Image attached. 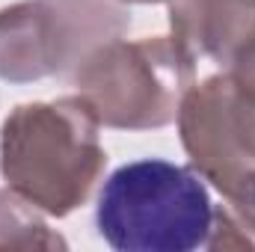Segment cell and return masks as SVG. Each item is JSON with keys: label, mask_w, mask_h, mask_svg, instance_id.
I'll list each match as a JSON object with an SVG mask.
<instances>
[{"label": "cell", "mask_w": 255, "mask_h": 252, "mask_svg": "<svg viewBox=\"0 0 255 252\" xmlns=\"http://www.w3.org/2000/svg\"><path fill=\"white\" fill-rule=\"evenodd\" d=\"M101 122L80 95L18 104L0 127V175L48 217L86 205L104 175Z\"/></svg>", "instance_id": "1"}, {"label": "cell", "mask_w": 255, "mask_h": 252, "mask_svg": "<svg viewBox=\"0 0 255 252\" xmlns=\"http://www.w3.org/2000/svg\"><path fill=\"white\" fill-rule=\"evenodd\" d=\"M214 202L193 166L160 157L119 166L98 193L95 226L116 252L205 250Z\"/></svg>", "instance_id": "2"}, {"label": "cell", "mask_w": 255, "mask_h": 252, "mask_svg": "<svg viewBox=\"0 0 255 252\" xmlns=\"http://www.w3.org/2000/svg\"><path fill=\"white\" fill-rule=\"evenodd\" d=\"M71 83L104 127L154 130L178 119L196 60L175 36H116L71 68Z\"/></svg>", "instance_id": "3"}, {"label": "cell", "mask_w": 255, "mask_h": 252, "mask_svg": "<svg viewBox=\"0 0 255 252\" xmlns=\"http://www.w3.org/2000/svg\"><path fill=\"white\" fill-rule=\"evenodd\" d=\"M175 122L190 166L255 235V77L220 71L193 83Z\"/></svg>", "instance_id": "4"}, {"label": "cell", "mask_w": 255, "mask_h": 252, "mask_svg": "<svg viewBox=\"0 0 255 252\" xmlns=\"http://www.w3.org/2000/svg\"><path fill=\"white\" fill-rule=\"evenodd\" d=\"M119 0H21L0 9V80L33 83L71 71L95 45L122 36Z\"/></svg>", "instance_id": "5"}, {"label": "cell", "mask_w": 255, "mask_h": 252, "mask_svg": "<svg viewBox=\"0 0 255 252\" xmlns=\"http://www.w3.org/2000/svg\"><path fill=\"white\" fill-rule=\"evenodd\" d=\"M172 36L193 60H211L223 71L255 63V0H166Z\"/></svg>", "instance_id": "6"}, {"label": "cell", "mask_w": 255, "mask_h": 252, "mask_svg": "<svg viewBox=\"0 0 255 252\" xmlns=\"http://www.w3.org/2000/svg\"><path fill=\"white\" fill-rule=\"evenodd\" d=\"M48 214L12 187H0V250H65Z\"/></svg>", "instance_id": "7"}, {"label": "cell", "mask_w": 255, "mask_h": 252, "mask_svg": "<svg viewBox=\"0 0 255 252\" xmlns=\"http://www.w3.org/2000/svg\"><path fill=\"white\" fill-rule=\"evenodd\" d=\"M205 250H255V235L238 220L229 205H223L214 208V226Z\"/></svg>", "instance_id": "8"}, {"label": "cell", "mask_w": 255, "mask_h": 252, "mask_svg": "<svg viewBox=\"0 0 255 252\" xmlns=\"http://www.w3.org/2000/svg\"><path fill=\"white\" fill-rule=\"evenodd\" d=\"M119 3H122V6H125V3H142V6H145V3H166V0H119Z\"/></svg>", "instance_id": "9"}]
</instances>
